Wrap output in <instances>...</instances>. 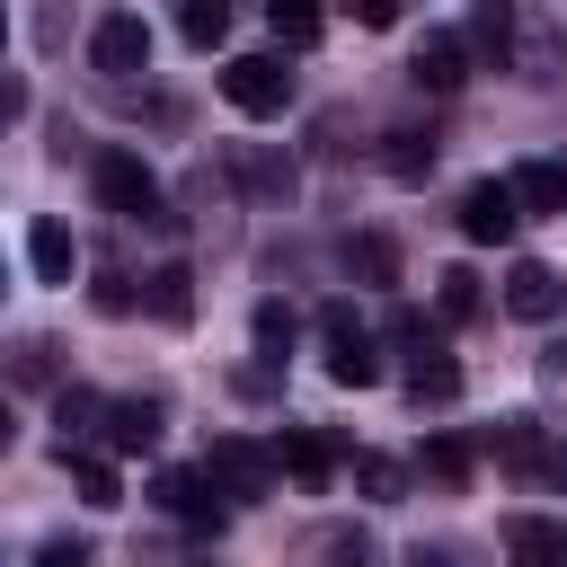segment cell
Wrapping results in <instances>:
<instances>
[{"label":"cell","mask_w":567,"mask_h":567,"mask_svg":"<svg viewBox=\"0 0 567 567\" xmlns=\"http://www.w3.org/2000/svg\"><path fill=\"white\" fill-rule=\"evenodd\" d=\"M89 186H97V204L115 213V221H177L168 213V195H159V168L142 159V151H89Z\"/></svg>","instance_id":"1"},{"label":"cell","mask_w":567,"mask_h":567,"mask_svg":"<svg viewBox=\"0 0 567 567\" xmlns=\"http://www.w3.org/2000/svg\"><path fill=\"white\" fill-rule=\"evenodd\" d=\"M390 346L408 354V399L416 408H443V399H461V363H452V346L416 319V310H390Z\"/></svg>","instance_id":"2"},{"label":"cell","mask_w":567,"mask_h":567,"mask_svg":"<svg viewBox=\"0 0 567 567\" xmlns=\"http://www.w3.org/2000/svg\"><path fill=\"white\" fill-rule=\"evenodd\" d=\"M319 363H328L337 390H372V381H381V346H372V328H363L346 301L319 310Z\"/></svg>","instance_id":"3"},{"label":"cell","mask_w":567,"mask_h":567,"mask_svg":"<svg viewBox=\"0 0 567 567\" xmlns=\"http://www.w3.org/2000/svg\"><path fill=\"white\" fill-rule=\"evenodd\" d=\"M221 177H230L248 204H292V186H301V168H292L275 142H230V151H221Z\"/></svg>","instance_id":"4"},{"label":"cell","mask_w":567,"mask_h":567,"mask_svg":"<svg viewBox=\"0 0 567 567\" xmlns=\"http://www.w3.org/2000/svg\"><path fill=\"white\" fill-rule=\"evenodd\" d=\"M221 97H230L239 115H284V106H292V71H284V53H239V62L221 71Z\"/></svg>","instance_id":"5"},{"label":"cell","mask_w":567,"mask_h":567,"mask_svg":"<svg viewBox=\"0 0 567 567\" xmlns=\"http://www.w3.org/2000/svg\"><path fill=\"white\" fill-rule=\"evenodd\" d=\"M204 470H213V487H221L230 505H248V496H266V487H275V452H266V443H248V434H213Z\"/></svg>","instance_id":"6"},{"label":"cell","mask_w":567,"mask_h":567,"mask_svg":"<svg viewBox=\"0 0 567 567\" xmlns=\"http://www.w3.org/2000/svg\"><path fill=\"white\" fill-rule=\"evenodd\" d=\"M514 230H523V195H514V177H478V186H461V239L496 248V239H514Z\"/></svg>","instance_id":"7"},{"label":"cell","mask_w":567,"mask_h":567,"mask_svg":"<svg viewBox=\"0 0 567 567\" xmlns=\"http://www.w3.org/2000/svg\"><path fill=\"white\" fill-rule=\"evenodd\" d=\"M151 505H159V514H177V523H221V487H213V470H204V461L159 470V478H151Z\"/></svg>","instance_id":"8"},{"label":"cell","mask_w":567,"mask_h":567,"mask_svg":"<svg viewBox=\"0 0 567 567\" xmlns=\"http://www.w3.org/2000/svg\"><path fill=\"white\" fill-rule=\"evenodd\" d=\"M89 62H97L106 80H133V71H151V27H142L133 9L97 18V35H89Z\"/></svg>","instance_id":"9"},{"label":"cell","mask_w":567,"mask_h":567,"mask_svg":"<svg viewBox=\"0 0 567 567\" xmlns=\"http://www.w3.org/2000/svg\"><path fill=\"white\" fill-rule=\"evenodd\" d=\"M159 434H168V408L151 399V390H124V399H106V452H159Z\"/></svg>","instance_id":"10"},{"label":"cell","mask_w":567,"mask_h":567,"mask_svg":"<svg viewBox=\"0 0 567 567\" xmlns=\"http://www.w3.org/2000/svg\"><path fill=\"white\" fill-rule=\"evenodd\" d=\"M505 310H514V319H532V328H540V319H558V310H567V284H558V266H540V257H514V266H505Z\"/></svg>","instance_id":"11"},{"label":"cell","mask_w":567,"mask_h":567,"mask_svg":"<svg viewBox=\"0 0 567 567\" xmlns=\"http://www.w3.org/2000/svg\"><path fill=\"white\" fill-rule=\"evenodd\" d=\"M408 80H416V89H434V97H452V89L470 80V35H443V27H434V35L408 53Z\"/></svg>","instance_id":"12"},{"label":"cell","mask_w":567,"mask_h":567,"mask_svg":"<svg viewBox=\"0 0 567 567\" xmlns=\"http://www.w3.org/2000/svg\"><path fill=\"white\" fill-rule=\"evenodd\" d=\"M97 434H106V399H97V390H80V381H71V390H53V452H89Z\"/></svg>","instance_id":"13"},{"label":"cell","mask_w":567,"mask_h":567,"mask_svg":"<svg viewBox=\"0 0 567 567\" xmlns=\"http://www.w3.org/2000/svg\"><path fill=\"white\" fill-rule=\"evenodd\" d=\"M275 470H292L301 487H328V478H337V443H328V434H310V425H284Z\"/></svg>","instance_id":"14"},{"label":"cell","mask_w":567,"mask_h":567,"mask_svg":"<svg viewBox=\"0 0 567 567\" xmlns=\"http://www.w3.org/2000/svg\"><path fill=\"white\" fill-rule=\"evenodd\" d=\"M470 62H487V71L514 62V0H478L470 9Z\"/></svg>","instance_id":"15"},{"label":"cell","mask_w":567,"mask_h":567,"mask_svg":"<svg viewBox=\"0 0 567 567\" xmlns=\"http://www.w3.org/2000/svg\"><path fill=\"white\" fill-rule=\"evenodd\" d=\"M27 266H35L44 284H71V275H80V239H71V221L44 213V221L27 230Z\"/></svg>","instance_id":"16"},{"label":"cell","mask_w":567,"mask_h":567,"mask_svg":"<svg viewBox=\"0 0 567 567\" xmlns=\"http://www.w3.org/2000/svg\"><path fill=\"white\" fill-rule=\"evenodd\" d=\"M381 168H390L399 186H425V177H434V133H408V124L381 133Z\"/></svg>","instance_id":"17"},{"label":"cell","mask_w":567,"mask_h":567,"mask_svg":"<svg viewBox=\"0 0 567 567\" xmlns=\"http://www.w3.org/2000/svg\"><path fill=\"white\" fill-rule=\"evenodd\" d=\"M346 266H354L372 292H390V284H399V239H390V230H354V239H346Z\"/></svg>","instance_id":"18"},{"label":"cell","mask_w":567,"mask_h":567,"mask_svg":"<svg viewBox=\"0 0 567 567\" xmlns=\"http://www.w3.org/2000/svg\"><path fill=\"white\" fill-rule=\"evenodd\" d=\"M142 301H151V319H168V328H186V319H195V275H186V266L168 257V266L151 275V292H142Z\"/></svg>","instance_id":"19"},{"label":"cell","mask_w":567,"mask_h":567,"mask_svg":"<svg viewBox=\"0 0 567 567\" xmlns=\"http://www.w3.org/2000/svg\"><path fill=\"white\" fill-rule=\"evenodd\" d=\"M514 195H523V213H567V168L558 159H523L514 168Z\"/></svg>","instance_id":"20"},{"label":"cell","mask_w":567,"mask_h":567,"mask_svg":"<svg viewBox=\"0 0 567 567\" xmlns=\"http://www.w3.org/2000/svg\"><path fill=\"white\" fill-rule=\"evenodd\" d=\"M62 470L80 478V496H89L97 514H106V505H124V478H115V461H106V452H62Z\"/></svg>","instance_id":"21"},{"label":"cell","mask_w":567,"mask_h":567,"mask_svg":"<svg viewBox=\"0 0 567 567\" xmlns=\"http://www.w3.org/2000/svg\"><path fill=\"white\" fill-rule=\"evenodd\" d=\"M505 549H514V558L558 567V558H567V532H558V523H540V514H514V523H505Z\"/></svg>","instance_id":"22"},{"label":"cell","mask_w":567,"mask_h":567,"mask_svg":"<svg viewBox=\"0 0 567 567\" xmlns=\"http://www.w3.org/2000/svg\"><path fill=\"white\" fill-rule=\"evenodd\" d=\"M434 310H443L452 328H461V319H478V310H487L478 275H470V266H443V275H434Z\"/></svg>","instance_id":"23"},{"label":"cell","mask_w":567,"mask_h":567,"mask_svg":"<svg viewBox=\"0 0 567 567\" xmlns=\"http://www.w3.org/2000/svg\"><path fill=\"white\" fill-rule=\"evenodd\" d=\"M354 487H363V496H381V505H399V496H408V470H399V461H381V452H354Z\"/></svg>","instance_id":"24"},{"label":"cell","mask_w":567,"mask_h":567,"mask_svg":"<svg viewBox=\"0 0 567 567\" xmlns=\"http://www.w3.org/2000/svg\"><path fill=\"white\" fill-rule=\"evenodd\" d=\"M177 35H186V44H221V35H230V9H221V0H177Z\"/></svg>","instance_id":"25"},{"label":"cell","mask_w":567,"mask_h":567,"mask_svg":"<svg viewBox=\"0 0 567 567\" xmlns=\"http://www.w3.org/2000/svg\"><path fill=\"white\" fill-rule=\"evenodd\" d=\"M266 18H275V35H284V44H310V35L328 27V9H319V0H266Z\"/></svg>","instance_id":"26"},{"label":"cell","mask_w":567,"mask_h":567,"mask_svg":"<svg viewBox=\"0 0 567 567\" xmlns=\"http://www.w3.org/2000/svg\"><path fill=\"white\" fill-rule=\"evenodd\" d=\"M496 452H505L514 470H532V461H540V425H532V416H496Z\"/></svg>","instance_id":"27"},{"label":"cell","mask_w":567,"mask_h":567,"mask_svg":"<svg viewBox=\"0 0 567 567\" xmlns=\"http://www.w3.org/2000/svg\"><path fill=\"white\" fill-rule=\"evenodd\" d=\"M425 470H434L443 487H461V478H470V443H461V434H434V443H425Z\"/></svg>","instance_id":"28"},{"label":"cell","mask_w":567,"mask_h":567,"mask_svg":"<svg viewBox=\"0 0 567 567\" xmlns=\"http://www.w3.org/2000/svg\"><path fill=\"white\" fill-rule=\"evenodd\" d=\"M257 346H266L275 363L292 354V310H284V301H257Z\"/></svg>","instance_id":"29"},{"label":"cell","mask_w":567,"mask_h":567,"mask_svg":"<svg viewBox=\"0 0 567 567\" xmlns=\"http://www.w3.org/2000/svg\"><path fill=\"white\" fill-rule=\"evenodd\" d=\"M89 301H97V310H106V319H124V310H133V301H142V292H133V284H124V275H97V284H89Z\"/></svg>","instance_id":"30"},{"label":"cell","mask_w":567,"mask_h":567,"mask_svg":"<svg viewBox=\"0 0 567 567\" xmlns=\"http://www.w3.org/2000/svg\"><path fill=\"white\" fill-rule=\"evenodd\" d=\"M18 381H53V346H44V337L18 346Z\"/></svg>","instance_id":"31"},{"label":"cell","mask_w":567,"mask_h":567,"mask_svg":"<svg viewBox=\"0 0 567 567\" xmlns=\"http://www.w3.org/2000/svg\"><path fill=\"white\" fill-rule=\"evenodd\" d=\"M354 27H399V0H337Z\"/></svg>","instance_id":"32"},{"label":"cell","mask_w":567,"mask_h":567,"mask_svg":"<svg viewBox=\"0 0 567 567\" xmlns=\"http://www.w3.org/2000/svg\"><path fill=\"white\" fill-rule=\"evenodd\" d=\"M9 443H18V416H9V399H0V452H9Z\"/></svg>","instance_id":"33"},{"label":"cell","mask_w":567,"mask_h":567,"mask_svg":"<svg viewBox=\"0 0 567 567\" xmlns=\"http://www.w3.org/2000/svg\"><path fill=\"white\" fill-rule=\"evenodd\" d=\"M549 381H567V337H558V354H549Z\"/></svg>","instance_id":"34"},{"label":"cell","mask_w":567,"mask_h":567,"mask_svg":"<svg viewBox=\"0 0 567 567\" xmlns=\"http://www.w3.org/2000/svg\"><path fill=\"white\" fill-rule=\"evenodd\" d=\"M0 301H9V257H0Z\"/></svg>","instance_id":"35"},{"label":"cell","mask_w":567,"mask_h":567,"mask_svg":"<svg viewBox=\"0 0 567 567\" xmlns=\"http://www.w3.org/2000/svg\"><path fill=\"white\" fill-rule=\"evenodd\" d=\"M0 44H9V9H0Z\"/></svg>","instance_id":"36"}]
</instances>
